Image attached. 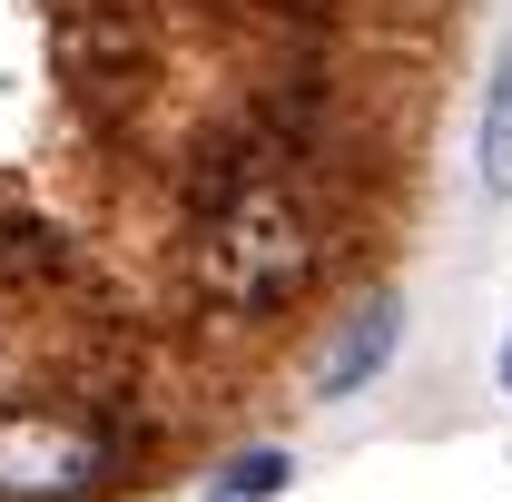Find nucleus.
<instances>
[{"label":"nucleus","instance_id":"423d86ee","mask_svg":"<svg viewBox=\"0 0 512 502\" xmlns=\"http://www.w3.org/2000/svg\"><path fill=\"white\" fill-rule=\"evenodd\" d=\"M483 188L512 197V50L493 60V99H483Z\"/></svg>","mask_w":512,"mask_h":502},{"label":"nucleus","instance_id":"0eeeda50","mask_svg":"<svg viewBox=\"0 0 512 502\" xmlns=\"http://www.w3.org/2000/svg\"><path fill=\"white\" fill-rule=\"evenodd\" d=\"M286 473H296L286 453H237V463H227L217 483H227V493H237V502H266V493H276V483H286Z\"/></svg>","mask_w":512,"mask_h":502},{"label":"nucleus","instance_id":"20e7f679","mask_svg":"<svg viewBox=\"0 0 512 502\" xmlns=\"http://www.w3.org/2000/svg\"><path fill=\"white\" fill-rule=\"evenodd\" d=\"M394 335H404V306H394V296H365V306L335 325V345L316 355V394H325V404H345L355 384H375L384 365H394Z\"/></svg>","mask_w":512,"mask_h":502},{"label":"nucleus","instance_id":"39448f33","mask_svg":"<svg viewBox=\"0 0 512 502\" xmlns=\"http://www.w3.org/2000/svg\"><path fill=\"white\" fill-rule=\"evenodd\" d=\"M50 276H69V247L50 237V227H0V286H50Z\"/></svg>","mask_w":512,"mask_h":502},{"label":"nucleus","instance_id":"7ed1b4c3","mask_svg":"<svg viewBox=\"0 0 512 502\" xmlns=\"http://www.w3.org/2000/svg\"><path fill=\"white\" fill-rule=\"evenodd\" d=\"M60 60H69V79H79L89 99H138V79H148V20L119 10V0H89V10L69 20Z\"/></svg>","mask_w":512,"mask_h":502},{"label":"nucleus","instance_id":"f257e3e1","mask_svg":"<svg viewBox=\"0 0 512 502\" xmlns=\"http://www.w3.org/2000/svg\"><path fill=\"white\" fill-rule=\"evenodd\" d=\"M306 276H316V227H306V207L276 188V178L247 188L227 217L197 227V286L227 315H276Z\"/></svg>","mask_w":512,"mask_h":502},{"label":"nucleus","instance_id":"6e6552de","mask_svg":"<svg viewBox=\"0 0 512 502\" xmlns=\"http://www.w3.org/2000/svg\"><path fill=\"white\" fill-rule=\"evenodd\" d=\"M503 394H512V335H503Z\"/></svg>","mask_w":512,"mask_h":502},{"label":"nucleus","instance_id":"f03ea898","mask_svg":"<svg viewBox=\"0 0 512 502\" xmlns=\"http://www.w3.org/2000/svg\"><path fill=\"white\" fill-rule=\"evenodd\" d=\"M119 473V434L79 414H0V502H89Z\"/></svg>","mask_w":512,"mask_h":502}]
</instances>
